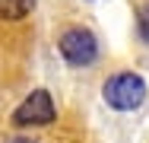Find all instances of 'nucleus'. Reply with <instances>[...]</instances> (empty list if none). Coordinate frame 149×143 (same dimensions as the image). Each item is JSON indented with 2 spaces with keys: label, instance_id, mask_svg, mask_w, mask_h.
Returning <instances> with one entry per match:
<instances>
[{
  "label": "nucleus",
  "instance_id": "39448f33",
  "mask_svg": "<svg viewBox=\"0 0 149 143\" xmlns=\"http://www.w3.org/2000/svg\"><path fill=\"white\" fill-rule=\"evenodd\" d=\"M3 143H35V140H29V137H10V140H3Z\"/></svg>",
  "mask_w": 149,
  "mask_h": 143
},
{
  "label": "nucleus",
  "instance_id": "7ed1b4c3",
  "mask_svg": "<svg viewBox=\"0 0 149 143\" xmlns=\"http://www.w3.org/2000/svg\"><path fill=\"white\" fill-rule=\"evenodd\" d=\"M54 99L48 89H35L22 99V105L13 111V124L16 127H45L54 121Z\"/></svg>",
  "mask_w": 149,
  "mask_h": 143
},
{
  "label": "nucleus",
  "instance_id": "f257e3e1",
  "mask_svg": "<svg viewBox=\"0 0 149 143\" xmlns=\"http://www.w3.org/2000/svg\"><path fill=\"white\" fill-rule=\"evenodd\" d=\"M102 95H105V102H108L111 108L133 111V108H140V105L146 102V80H143L140 73H130V70L114 73V76L105 80Z\"/></svg>",
  "mask_w": 149,
  "mask_h": 143
},
{
  "label": "nucleus",
  "instance_id": "f03ea898",
  "mask_svg": "<svg viewBox=\"0 0 149 143\" xmlns=\"http://www.w3.org/2000/svg\"><path fill=\"white\" fill-rule=\"evenodd\" d=\"M60 54H63V60L70 64V67H89L92 60H95V54H98V41H95V35H92L89 29H67L63 35H60L57 41Z\"/></svg>",
  "mask_w": 149,
  "mask_h": 143
},
{
  "label": "nucleus",
  "instance_id": "20e7f679",
  "mask_svg": "<svg viewBox=\"0 0 149 143\" xmlns=\"http://www.w3.org/2000/svg\"><path fill=\"white\" fill-rule=\"evenodd\" d=\"M32 10H35V0H0V19H6V22L26 19Z\"/></svg>",
  "mask_w": 149,
  "mask_h": 143
}]
</instances>
